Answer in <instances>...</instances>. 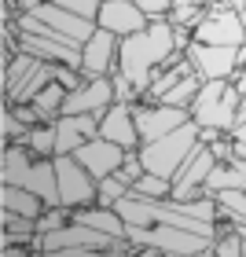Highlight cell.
Segmentation results:
<instances>
[{
  "label": "cell",
  "mask_w": 246,
  "mask_h": 257,
  "mask_svg": "<svg viewBox=\"0 0 246 257\" xmlns=\"http://www.w3.org/2000/svg\"><path fill=\"white\" fill-rule=\"evenodd\" d=\"M191 41L220 44V48H242V44H246V26H242L239 11L209 8V11H206V19L191 30Z\"/></svg>",
  "instance_id": "obj_10"
},
{
  "label": "cell",
  "mask_w": 246,
  "mask_h": 257,
  "mask_svg": "<svg viewBox=\"0 0 246 257\" xmlns=\"http://www.w3.org/2000/svg\"><path fill=\"white\" fill-rule=\"evenodd\" d=\"M213 198H217V217L220 220L246 224V188H220V191H213Z\"/></svg>",
  "instance_id": "obj_21"
},
{
  "label": "cell",
  "mask_w": 246,
  "mask_h": 257,
  "mask_svg": "<svg viewBox=\"0 0 246 257\" xmlns=\"http://www.w3.org/2000/svg\"><path fill=\"white\" fill-rule=\"evenodd\" d=\"M99 136V114H59L55 118V155H74L81 144Z\"/></svg>",
  "instance_id": "obj_15"
},
{
  "label": "cell",
  "mask_w": 246,
  "mask_h": 257,
  "mask_svg": "<svg viewBox=\"0 0 246 257\" xmlns=\"http://www.w3.org/2000/svg\"><path fill=\"white\" fill-rule=\"evenodd\" d=\"M19 30L26 33H48V37H59V41H70V44H85L92 33H96V19H81L74 11H66L63 4H41L33 11H22L19 15Z\"/></svg>",
  "instance_id": "obj_6"
},
{
  "label": "cell",
  "mask_w": 246,
  "mask_h": 257,
  "mask_svg": "<svg viewBox=\"0 0 246 257\" xmlns=\"http://www.w3.org/2000/svg\"><path fill=\"white\" fill-rule=\"evenodd\" d=\"M133 114H136V128H140L144 169L173 180L184 169V162L202 147L198 144V121L191 118V110L166 107V103H155V99L133 103Z\"/></svg>",
  "instance_id": "obj_2"
},
{
  "label": "cell",
  "mask_w": 246,
  "mask_h": 257,
  "mask_svg": "<svg viewBox=\"0 0 246 257\" xmlns=\"http://www.w3.org/2000/svg\"><path fill=\"white\" fill-rule=\"evenodd\" d=\"M242 92L235 88V81H202L198 96L191 103V118L198 121V128H220V133H231L239 114Z\"/></svg>",
  "instance_id": "obj_7"
},
{
  "label": "cell",
  "mask_w": 246,
  "mask_h": 257,
  "mask_svg": "<svg viewBox=\"0 0 246 257\" xmlns=\"http://www.w3.org/2000/svg\"><path fill=\"white\" fill-rule=\"evenodd\" d=\"M206 11L209 8H198V4H184V8H173L169 11V22H173V26H198V22H202L206 19Z\"/></svg>",
  "instance_id": "obj_28"
},
{
  "label": "cell",
  "mask_w": 246,
  "mask_h": 257,
  "mask_svg": "<svg viewBox=\"0 0 246 257\" xmlns=\"http://www.w3.org/2000/svg\"><path fill=\"white\" fill-rule=\"evenodd\" d=\"M133 4L144 11L151 22L155 19H169V11H173V0H133Z\"/></svg>",
  "instance_id": "obj_32"
},
{
  "label": "cell",
  "mask_w": 246,
  "mask_h": 257,
  "mask_svg": "<svg viewBox=\"0 0 246 257\" xmlns=\"http://www.w3.org/2000/svg\"><path fill=\"white\" fill-rule=\"evenodd\" d=\"M187 74H195L191 59H187V55H177V63H169L166 70H158V74H155V81H151V88H147L144 99H162V96H166L177 81H184Z\"/></svg>",
  "instance_id": "obj_20"
},
{
  "label": "cell",
  "mask_w": 246,
  "mask_h": 257,
  "mask_svg": "<svg viewBox=\"0 0 246 257\" xmlns=\"http://www.w3.org/2000/svg\"><path fill=\"white\" fill-rule=\"evenodd\" d=\"M239 19H242V26H246V8H242V11H239Z\"/></svg>",
  "instance_id": "obj_39"
},
{
  "label": "cell",
  "mask_w": 246,
  "mask_h": 257,
  "mask_svg": "<svg viewBox=\"0 0 246 257\" xmlns=\"http://www.w3.org/2000/svg\"><path fill=\"white\" fill-rule=\"evenodd\" d=\"M110 81H114V96H118V103H140V92H136V85L129 81L121 70H114L110 74Z\"/></svg>",
  "instance_id": "obj_30"
},
{
  "label": "cell",
  "mask_w": 246,
  "mask_h": 257,
  "mask_svg": "<svg viewBox=\"0 0 246 257\" xmlns=\"http://www.w3.org/2000/svg\"><path fill=\"white\" fill-rule=\"evenodd\" d=\"M220 188H246V158H228V162H213V169H209L206 177V191L213 195Z\"/></svg>",
  "instance_id": "obj_19"
},
{
  "label": "cell",
  "mask_w": 246,
  "mask_h": 257,
  "mask_svg": "<svg viewBox=\"0 0 246 257\" xmlns=\"http://www.w3.org/2000/svg\"><path fill=\"white\" fill-rule=\"evenodd\" d=\"M231 81H235V88H239V92H242V96H246V66H242V70H239V74H235V77H231Z\"/></svg>",
  "instance_id": "obj_37"
},
{
  "label": "cell",
  "mask_w": 246,
  "mask_h": 257,
  "mask_svg": "<svg viewBox=\"0 0 246 257\" xmlns=\"http://www.w3.org/2000/svg\"><path fill=\"white\" fill-rule=\"evenodd\" d=\"M0 133H4V144H26L30 128L15 118V107H11V103H4V110H0Z\"/></svg>",
  "instance_id": "obj_26"
},
{
  "label": "cell",
  "mask_w": 246,
  "mask_h": 257,
  "mask_svg": "<svg viewBox=\"0 0 246 257\" xmlns=\"http://www.w3.org/2000/svg\"><path fill=\"white\" fill-rule=\"evenodd\" d=\"M110 103H118V96H114V81L110 77H85L81 88L66 92L59 114H103Z\"/></svg>",
  "instance_id": "obj_11"
},
{
  "label": "cell",
  "mask_w": 246,
  "mask_h": 257,
  "mask_svg": "<svg viewBox=\"0 0 246 257\" xmlns=\"http://www.w3.org/2000/svg\"><path fill=\"white\" fill-rule=\"evenodd\" d=\"M231 140H235V144H242V147H246V96H242V103H239L235 125H231Z\"/></svg>",
  "instance_id": "obj_34"
},
{
  "label": "cell",
  "mask_w": 246,
  "mask_h": 257,
  "mask_svg": "<svg viewBox=\"0 0 246 257\" xmlns=\"http://www.w3.org/2000/svg\"><path fill=\"white\" fill-rule=\"evenodd\" d=\"M66 85L63 81H52L48 88H41L37 96H33V107H37L41 114H44V121H55L59 118V110H63V99H66Z\"/></svg>",
  "instance_id": "obj_23"
},
{
  "label": "cell",
  "mask_w": 246,
  "mask_h": 257,
  "mask_svg": "<svg viewBox=\"0 0 246 257\" xmlns=\"http://www.w3.org/2000/svg\"><path fill=\"white\" fill-rule=\"evenodd\" d=\"M239 231H242V257H246V224H239Z\"/></svg>",
  "instance_id": "obj_38"
},
{
  "label": "cell",
  "mask_w": 246,
  "mask_h": 257,
  "mask_svg": "<svg viewBox=\"0 0 246 257\" xmlns=\"http://www.w3.org/2000/svg\"><path fill=\"white\" fill-rule=\"evenodd\" d=\"M220 136H224L220 128H209V125H206V128H198V144H202V147H213Z\"/></svg>",
  "instance_id": "obj_35"
},
{
  "label": "cell",
  "mask_w": 246,
  "mask_h": 257,
  "mask_svg": "<svg viewBox=\"0 0 246 257\" xmlns=\"http://www.w3.org/2000/svg\"><path fill=\"white\" fill-rule=\"evenodd\" d=\"M99 136L121 144L125 151H140V128H136L133 103H110V107L99 114Z\"/></svg>",
  "instance_id": "obj_16"
},
{
  "label": "cell",
  "mask_w": 246,
  "mask_h": 257,
  "mask_svg": "<svg viewBox=\"0 0 246 257\" xmlns=\"http://www.w3.org/2000/svg\"><path fill=\"white\" fill-rule=\"evenodd\" d=\"M55 4H63L66 11H74V15H81V19H96L103 0H55Z\"/></svg>",
  "instance_id": "obj_31"
},
{
  "label": "cell",
  "mask_w": 246,
  "mask_h": 257,
  "mask_svg": "<svg viewBox=\"0 0 246 257\" xmlns=\"http://www.w3.org/2000/svg\"><path fill=\"white\" fill-rule=\"evenodd\" d=\"M55 173H59V202L63 206L77 209V206L99 202V180L74 155H55Z\"/></svg>",
  "instance_id": "obj_8"
},
{
  "label": "cell",
  "mask_w": 246,
  "mask_h": 257,
  "mask_svg": "<svg viewBox=\"0 0 246 257\" xmlns=\"http://www.w3.org/2000/svg\"><path fill=\"white\" fill-rule=\"evenodd\" d=\"M74 158L85 166L96 180H103V177H110V173H118L121 169V162H125V147L121 144H114V140H103V136H96V140H88V144H81L77 151H74Z\"/></svg>",
  "instance_id": "obj_14"
},
{
  "label": "cell",
  "mask_w": 246,
  "mask_h": 257,
  "mask_svg": "<svg viewBox=\"0 0 246 257\" xmlns=\"http://www.w3.org/2000/svg\"><path fill=\"white\" fill-rule=\"evenodd\" d=\"M213 151L209 147H198L191 158L184 162V169L173 177V195L177 198H202L209 195L206 191V177H209V169H213Z\"/></svg>",
  "instance_id": "obj_17"
},
{
  "label": "cell",
  "mask_w": 246,
  "mask_h": 257,
  "mask_svg": "<svg viewBox=\"0 0 246 257\" xmlns=\"http://www.w3.org/2000/svg\"><path fill=\"white\" fill-rule=\"evenodd\" d=\"M129 191L147 195V198H166V195H173V180L169 177H158V173H144V177L133 180V188H129Z\"/></svg>",
  "instance_id": "obj_24"
},
{
  "label": "cell",
  "mask_w": 246,
  "mask_h": 257,
  "mask_svg": "<svg viewBox=\"0 0 246 257\" xmlns=\"http://www.w3.org/2000/svg\"><path fill=\"white\" fill-rule=\"evenodd\" d=\"M15 118L26 125V128H33V125H44V114L33 107V103H15Z\"/></svg>",
  "instance_id": "obj_33"
},
{
  "label": "cell",
  "mask_w": 246,
  "mask_h": 257,
  "mask_svg": "<svg viewBox=\"0 0 246 257\" xmlns=\"http://www.w3.org/2000/svg\"><path fill=\"white\" fill-rule=\"evenodd\" d=\"M184 55L191 59L195 74L202 81H231L239 74V48H220V44L191 41L184 48Z\"/></svg>",
  "instance_id": "obj_9"
},
{
  "label": "cell",
  "mask_w": 246,
  "mask_h": 257,
  "mask_svg": "<svg viewBox=\"0 0 246 257\" xmlns=\"http://www.w3.org/2000/svg\"><path fill=\"white\" fill-rule=\"evenodd\" d=\"M118 44L121 37H114L110 30H96L85 41V63H81V74L85 77H110L118 70Z\"/></svg>",
  "instance_id": "obj_12"
},
{
  "label": "cell",
  "mask_w": 246,
  "mask_h": 257,
  "mask_svg": "<svg viewBox=\"0 0 246 257\" xmlns=\"http://www.w3.org/2000/svg\"><path fill=\"white\" fill-rule=\"evenodd\" d=\"M26 144L37 151V155H48L55 158V121H44V125H33L26 133Z\"/></svg>",
  "instance_id": "obj_25"
},
{
  "label": "cell",
  "mask_w": 246,
  "mask_h": 257,
  "mask_svg": "<svg viewBox=\"0 0 246 257\" xmlns=\"http://www.w3.org/2000/svg\"><path fill=\"white\" fill-rule=\"evenodd\" d=\"M30 250L37 253H55V257H96V253H144L140 246H133L129 239H114L107 231L85 224V220H74V209H70V220L55 231H44L30 242Z\"/></svg>",
  "instance_id": "obj_4"
},
{
  "label": "cell",
  "mask_w": 246,
  "mask_h": 257,
  "mask_svg": "<svg viewBox=\"0 0 246 257\" xmlns=\"http://www.w3.org/2000/svg\"><path fill=\"white\" fill-rule=\"evenodd\" d=\"M96 26L110 30L114 37H133V33L151 26V19L133 4V0H103V8L96 15Z\"/></svg>",
  "instance_id": "obj_13"
},
{
  "label": "cell",
  "mask_w": 246,
  "mask_h": 257,
  "mask_svg": "<svg viewBox=\"0 0 246 257\" xmlns=\"http://www.w3.org/2000/svg\"><path fill=\"white\" fill-rule=\"evenodd\" d=\"M114 209L125 220V239L144 253L209 257L217 242V198H147L125 191Z\"/></svg>",
  "instance_id": "obj_1"
},
{
  "label": "cell",
  "mask_w": 246,
  "mask_h": 257,
  "mask_svg": "<svg viewBox=\"0 0 246 257\" xmlns=\"http://www.w3.org/2000/svg\"><path fill=\"white\" fill-rule=\"evenodd\" d=\"M177 55H184V52L177 48L173 22L169 19H155L147 30L133 33V37H121V44H118V70L136 85L140 99H144L151 81H155V74L166 70L169 63H177Z\"/></svg>",
  "instance_id": "obj_3"
},
{
  "label": "cell",
  "mask_w": 246,
  "mask_h": 257,
  "mask_svg": "<svg viewBox=\"0 0 246 257\" xmlns=\"http://www.w3.org/2000/svg\"><path fill=\"white\" fill-rule=\"evenodd\" d=\"M0 184H19V188L37 191L48 206H63L55 158L37 155L30 144H4V151H0Z\"/></svg>",
  "instance_id": "obj_5"
},
{
  "label": "cell",
  "mask_w": 246,
  "mask_h": 257,
  "mask_svg": "<svg viewBox=\"0 0 246 257\" xmlns=\"http://www.w3.org/2000/svg\"><path fill=\"white\" fill-rule=\"evenodd\" d=\"M198 88H202V77L198 74H187L184 81H177L162 99H155V103H166V107H184V110H191V103H195V96H198Z\"/></svg>",
  "instance_id": "obj_22"
},
{
  "label": "cell",
  "mask_w": 246,
  "mask_h": 257,
  "mask_svg": "<svg viewBox=\"0 0 246 257\" xmlns=\"http://www.w3.org/2000/svg\"><path fill=\"white\" fill-rule=\"evenodd\" d=\"M144 158H140V151H125V162H121V169H118V177L129 184V188H133V180L136 177H144Z\"/></svg>",
  "instance_id": "obj_29"
},
{
  "label": "cell",
  "mask_w": 246,
  "mask_h": 257,
  "mask_svg": "<svg viewBox=\"0 0 246 257\" xmlns=\"http://www.w3.org/2000/svg\"><path fill=\"white\" fill-rule=\"evenodd\" d=\"M19 11H33V8H41V4H52V0H15Z\"/></svg>",
  "instance_id": "obj_36"
},
{
  "label": "cell",
  "mask_w": 246,
  "mask_h": 257,
  "mask_svg": "<svg viewBox=\"0 0 246 257\" xmlns=\"http://www.w3.org/2000/svg\"><path fill=\"white\" fill-rule=\"evenodd\" d=\"M129 191V184L118 177V173H110V177H103L99 180V206H114L118 198Z\"/></svg>",
  "instance_id": "obj_27"
},
{
  "label": "cell",
  "mask_w": 246,
  "mask_h": 257,
  "mask_svg": "<svg viewBox=\"0 0 246 257\" xmlns=\"http://www.w3.org/2000/svg\"><path fill=\"white\" fill-rule=\"evenodd\" d=\"M0 209H11V213H22L30 220H37L44 209H48V202L30 191V188H19V184H0Z\"/></svg>",
  "instance_id": "obj_18"
}]
</instances>
